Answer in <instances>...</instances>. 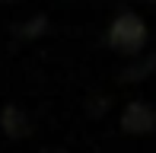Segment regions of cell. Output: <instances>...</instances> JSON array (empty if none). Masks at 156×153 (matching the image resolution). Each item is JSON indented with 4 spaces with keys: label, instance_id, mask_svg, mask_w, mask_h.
Listing matches in <instances>:
<instances>
[{
    "label": "cell",
    "instance_id": "1",
    "mask_svg": "<svg viewBox=\"0 0 156 153\" xmlns=\"http://www.w3.org/2000/svg\"><path fill=\"white\" fill-rule=\"evenodd\" d=\"M147 41H150V32H147V23L137 16V13H118L115 19H112L108 32H105V45L112 48L115 54H121V58H140V51L147 48Z\"/></svg>",
    "mask_w": 156,
    "mask_h": 153
},
{
    "label": "cell",
    "instance_id": "2",
    "mask_svg": "<svg viewBox=\"0 0 156 153\" xmlns=\"http://www.w3.org/2000/svg\"><path fill=\"white\" fill-rule=\"evenodd\" d=\"M121 128L127 131V134H150V131L156 128V112L147 102H127L124 112H121Z\"/></svg>",
    "mask_w": 156,
    "mask_h": 153
},
{
    "label": "cell",
    "instance_id": "3",
    "mask_svg": "<svg viewBox=\"0 0 156 153\" xmlns=\"http://www.w3.org/2000/svg\"><path fill=\"white\" fill-rule=\"evenodd\" d=\"M0 128H3V134L10 137V141H23V137L32 134V118L19 105H6L3 112H0Z\"/></svg>",
    "mask_w": 156,
    "mask_h": 153
},
{
    "label": "cell",
    "instance_id": "4",
    "mask_svg": "<svg viewBox=\"0 0 156 153\" xmlns=\"http://www.w3.org/2000/svg\"><path fill=\"white\" fill-rule=\"evenodd\" d=\"M48 29H51V19H48L45 13H38V16H32V19H26V23L16 26V38L32 41V38H41Z\"/></svg>",
    "mask_w": 156,
    "mask_h": 153
},
{
    "label": "cell",
    "instance_id": "5",
    "mask_svg": "<svg viewBox=\"0 0 156 153\" xmlns=\"http://www.w3.org/2000/svg\"><path fill=\"white\" fill-rule=\"evenodd\" d=\"M150 70H156V51H153V58H144V61H137V64H131V67L121 73V80H127V83H140Z\"/></svg>",
    "mask_w": 156,
    "mask_h": 153
},
{
    "label": "cell",
    "instance_id": "6",
    "mask_svg": "<svg viewBox=\"0 0 156 153\" xmlns=\"http://www.w3.org/2000/svg\"><path fill=\"white\" fill-rule=\"evenodd\" d=\"M108 112V96H102V99H93V105H89V115H105Z\"/></svg>",
    "mask_w": 156,
    "mask_h": 153
},
{
    "label": "cell",
    "instance_id": "7",
    "mask_svg": "<svg viewBox=\"0 0 156 153\" xmlns=\"http://www.w3.org/2000/svg\"><path fill=\"white\" fill-rule=\"evenodd\" d=\"M45 153H64V150H45Z\"/></svg>",
    "mask_w": 156,
    "mask_h": 153
},
{
    "label": "cell",
    "instance_id": "8",
    "mask_svg": "<svg viewBox=\"0 0 156 153\" xmlns=\"http://www.w3.org/2000/svg\"><path fill=\"white\" fill-rule=\"evenodd\" d=\"M0 3H13V0H0Z\"/></svg>",
    "mask_w": 156,
    "mask_h": 153
},
{
    "label": "cell",
    "instance_id": "9",
    "mask_svg": "<svg viewBox=\"0 0 156 153\" xmlns=\"http://www.w3.org/2000/svg\"><path fill=\"white\" fill-rule=\"evenodd\" d=\"M150 3H156V0H150Z\"/></svg>",
    "mask_w": 156,
    "mask_h": 153
}]
</instances>
